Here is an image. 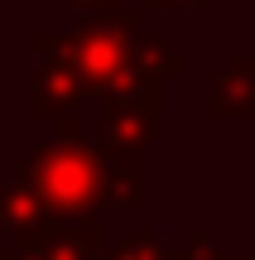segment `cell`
Instances as JSON below:
<instances>
[{
	"label": "cell",
	"mask_w": 255,
	"mask_h": 260,
	"mask_svg": "<svg viewBox=\"0 0 255 260\" xmlns=\"http://www.w3.org/2000/svg\"><path fill=\"white\" fill-rule=\"evenodd\" d=\"M140 15L125 10H106V15H87L77 29L58 34V48L72 58V68L82 73L87 92H111L135 73V39H140Z\"/></svg>",
	"instance_id": "obj_2"
},
{
	"label": "cell",
	"mask_w": 255,
	"mask_h": 260,
	"mask_svg": "<svg viewBox=\"0 0 255 260\" xmlns=\"http://www.w3.org/2000/svg\"><path fill=\"white\" fill-rule=\"evenodd\" d=\"M140 203V159L111 154L106 159V207H135Z\"/></svg>",
	"instance_id": "obj_7"
},
{
	"label": "cell",
	"mask_w": 255,
	"mask_h": 260,
	"mask_svg": "<svg viewBox=\"0 0 255 260\" xmlns=\"http://www.w3.org/2000/svg\"><path fill=\"white\" fill-rule=\"evenodd\" d=\"M24 178L53 222H96L106 207V154L82 145L72 125H58V135L29 154Z\"/></svg>",
	"instance_id": "obj_1"
},
{
	"label": "cell",
	"mask_w": 255,
	"mask_h": 260,
	"mask_svg": "<svg viewBox=\"0 0 255 260\" xmlns=\"http://www.w3.org/2000/svg\"><path fill=\"white\" fill-rule=\"evenodd\" d=\"M135 73H144V77H154V82H164L169 73H183V58L173 53L159 34H140V39H135Z\"/></svg>",
	"instance_id": "obj_8"
},
{
	"label": "cell",
	"mask_w": 255,
	"mask_h": 260,
	"mask_svg": "<svg viewBox=\"0 0 255 260\" xmlns=\"http://www.w3.org/2000/svg\"><path fill=\"white\" fill-rule=\"evenodd\" d=\"M173 260H227V255H222V251H207V241H202V236H193L188 251H173Z\"/></svg>",
	"instance_id": "obj_10"
},
{
	"label": "cell",
	"mask_w": 255,
	"mask_h": 260,
	"mask_svg": "<svg viewBox=\"0 0 255 260\" xmlns=\"http://www.w3.org/2000/svg\"><path fill=\"white\" fill-rule=\"evenodd\" d=\"M96 246V222H48L44 232L10 241L0 260H92Z\"/></svg>",
	"instance_id": "obj_4"
},
{
	"label": "cell",
	"mask_w": 255,
	"mask_h": 260,
	"mask_svg": "<svg viewBox=\"0 0 255 260\" xmlns=\"http://www.w3.org/2000/svg\"><path fill=\"white\" fill-rule=\"evenodd\" d=\"M34 48L44 53L34 68V116L39 121H58V116H67L87 96V82L72 68V58L58 48V34H48V29L34 34Z\"/></svg>",
	"instance_id": "obj_3"
},
{
	"label": "cell",
	"mask_w": 255,
	"mask_h": 260,
	"mask_svg": "<svg viewBox=\"0 0 255 260\" xmlns=\"http://www.w3.org/2000/svg\"><path fill=\"white\" fill-rule=\"evenodd\" d=\"M67 5L72 10H101L106 15V10H116V0H67Z\"/></svg>",
	"instance_id": "obj_11"
},
{
	"label": "cell",
	"mask_w": 255,
	"mask_h": 260,
	"mask_svg": "<svg viewBox=\"0 0 255 260\" xmlns=\"http://www.w3.org/2000/svg\"><path fill=\"white\" fill-rule=\"evenodd\" d=\"M207 111L227 116V121L255 111V68H250V58H231L222 68V77L207 87Z\"/></svg>",
	"instance_id": "obj_5"
},
{
	"label": "cell",
	"mask_w": 255,
	"mask_h": 260,
	"mask_svg": "<svg viewBox=\"0 0 255 260\" xmlns=\"http://www.w3.org/2000/svg\"><path fill=\"white\" fill-rule=\"evenodd\" d=\"M150 10H169V5H198V0H144Z\"/></svg>",
	"instance_id": "obj_12"
},
{
	"label": "cell",
	"mask_w": 255,
	"mask_h": 260,
	"mask_svg": "<svg viewBox=\"0 0 255 260\" xmlns=\"http://www.w3.org/2000/svg\"><path fill=\"white\" fill-rule=\"evenodd\" d=\"M101 260H173V251L154 232H140V236H125V241L116 246L111 255H101Z\"/></svg>",
	"instance_id": "obj_9"
},
{
	"label": "cell",
	"mask_w": 255,
	"mask_h": 260,
	"mask_svg": "<svg viewBox=\"0 0 255 260\" xmlns=\"http://www.w3.org/2000/svg\"><path fill=\"white\" fill-rule=\"evenodd\" d=\"M48 222H53V217H48L44 198L29 188V178L0 188V232H10V241H24V236L44 232Z\"/></svg>",
	"instance_id": "obj_6"
}]
</instances>
